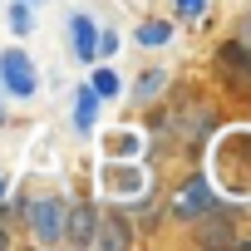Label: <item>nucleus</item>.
<instances>
[{"instance_id":"nucleus-8","label":"nucleus","mask_w":251,"mask_h":251,"mask_svg":"<svg viewBox=\"0 0 251 251\" xmlns=\"http://www.w3.org/2000/svg\"><path fill=\"white\" fill-rule=\"evenodd\" d=\"M69 40H74V59H79V64H94V59H99V54H94L99 30H94L89 15H69Z\"/></svg>"},{"instance_id":"nucleus-1","label":"nucleus","mask_w":251,"mask_h":251,"mask_svg":"<svg viewBox=\"0 0 251 251\" xmlns=\"http://www.w3.org/2000/svg\"><path fill=\"white\" fill-rule=\"evenodd\" d=\"M212 182L236 202L251 197V128H231L212 148Z\"/></svg>"},{"instance_id":"nucleus-13","label":"nucleus","mask_w":251,"mask_h":251,"mask_svg":"<svg viewBox=\"0 0 251 251\" xmlns=\"http://www.w3.org/2000/svg\"><path fill=\"white\" fill-rule=\"evenodd\" d=\"M163 84H168V74L163 69H148V74H138V84H133V99H153V94H163Z\"/></svg>"},{"instance_id":"nucleus-9","label":"nucleus","mask_w":251,"mask_h":251,"mask_svg":"<svg viewBox=\"0 0 251 251\" xmlns=\"http://www.w3.org/2000/svg\"><path fill=\"white\" fill-rule=\"evenodd\" d=\"M103 153H108V158H138V153H143V138H138L133 128H118V133L103 138Z\"/></svg>"},{"instance_id":"nucleus-18","label":"nucleus","mask_w":251,"mask_h":251,"mask_svg":"<svg viewBox=\"0 0 251 251\" xmlns=\"http://www.w3.org/2000/svg\"><path fill=\"white\" fill-rule=\"evenodd\" d=\"M0 246H10V231H5V226H0Z\"/></svg>"},{"instance_id":"nucleus-17","label":"nucleus","mask_w":251,"mask_h":251,"mask_svg":"<svg viewBox=\"0 0 251 251\" xmlns=\"http://www.w3.org/2000/svg\"><path fill=\"white\" fill-rule=\"evenodd\" d=\"M202 10H207V0H177V15L182 20H197Z\"/></svg>"},{"instance_id":"nucleus-14","label":"nucleus","mask_w":251,"mask_h":251,"mask_svg":"<svg viewBox=\"0 0 251 251\" xmlns=\"http://www.w3.org/2000/svg\"><path fill=\"white\" fill-rule=\"evenodd\" d=\"M5 20H10V30H15L20 40H25V35L35 30V15H30V0H15V5H10V15H5Z\"/></svg>"},{"instance_id":"nucleus-19","label":"nucleus","mask_w":251,"mask_h":251,"mask_svg":"<svg viewBox=\"0 0 251 251\" xmlns=\"http://www.w3.org/2000/svg\"><path fill=\"white\" fill-rule=\"evenodd\" d=\"M246 45H251V25H246Z\"/></svg>"},{"instance_id":"nucleus-6","label":"nucleus","mask_w":251,"mask_h":251,"mask_svg":"<svg viewBox=\"0 0 251 251\" xmlns=\"http://www.w3.org/2000/svg\"><path fill=\"white\" fill-rule=\"evenodd\" d=\"M217 69H222V79H226L231 89H251V45L226 40V45L217 50Z\"/></svg>"},{"instance_id":"nucleus-21","label":"nucleus","mask_w":251,"mask_h":251,"mask_svg":"<svg viewBox=\"0 0 251 251\" xmlns=\"http://www.w3.org/2000/svg\"><path fill=\"white\" fill-rule=\"evenodd\" d=\"M0 118H5V108H0Z\"/></svg>"},{"instance_id":"nucleus-5","label":"nucleus","mask_w":251,"mask_h":251,"mask_svg":"<svg viewBox=\"0 0 251 251\" xmlns=\"http://www.w3.org/2000/svg\"><path fill=\"white\" fill-rule=\"evenodd\" d=\"M143 187H148V177H143V168H138V158H108L103 163V192L108 197H143Z\"/></svg>"},{"instance_id":"nucleus-16","label":"nucleus","mask_w":251,"mask_h":251,"mask_svg":"<svg viewBox=\"0 0 251 251\" xmlns=\"http://www.w3.org/2000/svg\"><path fill=\"white\" fill-rule=\"evenodd\" d=\"M236 236H231V222H212L207 231H202V246H231Z\"/></svg>"},{"instance_id":"nucleus-3","label":"nucleus","mask_w":251,"mask_h":251,"mask_svg":"<svg viewBox=\"0 0 251 251\" xmlns=\"http://www.w3.org/2000/svg\"><path fill=\"white\" fill-rule=\"evenodd\" d=\"M0 84H5L15 99H35L40 74H35V64H30L25 50H5V54H0Z\"/></svg>"},{"instance_id":"nucleus-22","label":"nucleus","mask_w":251,"mask_h":251,"mask_svg":"<svg viewBox=\"0 0 251 251\" xmlns=\"http://www.w3.org/2000/svg\"><path fill=\"white\" fill-rule=\"evenodd\" d=\"M30 5H40V0H30Z\"/></svg>"},{"instance_id":"nucleus-11","label":"nucleus","mask_w":251,"mask_h":251,"mask_svg":"<svg viewBox=\"0 0 251 251\" xmlns=\"http://www.w3.org/2000/svg\"><path fill=\"white\" fill-rule=\"evenodd\" d=\"M94 241H99L103 251H118V246H128V231L118 226V217H99V226H94Z\"/></svg>"},{"instance_id":"nucleus-20","label":"nucleus","mask_w":251,"mask_h":251,"mask_svg":"<svg viewBox=\"0 0 251 251\" xmlns=\"http://www.w3.org/2000/svg\"><path fill=\"white\" fill-rule=\"evenodd\" d=\"M0 197H5V182H0Z\"/></svg>"},{"instance_id":"nucleus-12","label":"nucleus","mask_w":251,"mask_h":251,"mask_svg":"<svg viewBox=\"0 0 251 251\" xmlns=\"http://www.w3.org/2000/svg\"><path fill=\"white\" fill-rule=\"evenodd\" d=\"M173 40V25L168 20H148V25H138V45L148 50V45H168Z\"/></svg>"},{"instance_id":"nucleus-15","label":"nucleus","mask_w":251,"mask_h":251,"mask_svg":"<svg viewBox=\"0 0 251 251\" xmlns=\"http://www.w3.org/2000/svg\"><path fill=\"white\" fill-rule=\"evenodd\" d=\"M89 89H94L99 99H118V74H113V69H94Z\"/></svg>"},{"instance_id":"nucleus-10","label":"nucleus","mask_w":251,"mask_h":251,"mask_svg":"<svg viewBox=\"0 0 251 251\" xmlns=\"http://www.w3.org/2000/svg\"><path fill=\"white\" fill-rule=\"evenodd\" d=\"M94 118H99V94L84 84V89L74 94V128H79V133H89V128H94Z\"/></svg>"},{"instance_id":"nucleus-4","label":"nucleus","mask_w":251,"mask_h":251,"mask_svg":"<svg viewBox=\"0 0 251 251\" xmlns=\"http://www.w3.org/2000/svg\"><path fill=\"white\" fill-rule=\"evenodd\" d=\"M212 212H217V187L207 177H192L173 192V217L187 222V217H212Z\"/></svg>"},{"instance_id":"nucleus-7","label":"nucleus","mask_w":251,"mask_h":251,"mask_svg":"<svg viewBox=\"0 0 251 251\" xmlns=\"http://www.w3.org/2000/svg\"><path fill=\"white\" fill-rule=\"evenodd\" d=\"M94 226H99V212L94 207H64V236L69 246H94Z\"/></svg>"},{"instance_id":"nucleus-2","label":"nucleus","mask_w":251,"mask_h":251,"mask_svg":"<svg viewBox=\"0 0 251 251\" xmlns=\"http://www.w3.org/2000/svg\"><path fill=\"white\" fill-rule=\"evenodd\" d=\"M20 212L30 217V226H35V236H40L45 246L64 241V202H59V197H35V202H25Z\"/></svg>"}]
</instances>
